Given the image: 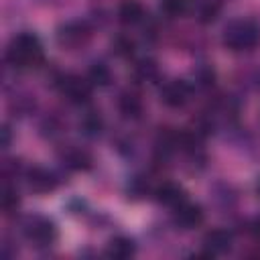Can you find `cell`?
I'll return each instance as SVG.
<instances>
[{"label": "cell", "mask_w": 260, "mask_h": 260, "mask_svg": "<svg viewBox=\"0 0 260 260\" xmlns=\"http://www.w3.org/2000/svg\"><path fill=\"white\" fill-rule=\"evenodd\" d=\"M45 61V45L35 30H18L4 49V63L14 73L41 67Z\"/></svg>", "instance_id": "obj_1"}, {"label": "cell", "mask_w": 260, "mask_h": 260, "mask_svg": "<svg viewBox=\"0 0 260 260\" xmlns=\"http://www.w3.org/2000/svg\"><path fill=\"white\" fill-rule=\"evenodd\" d=\"M221 45L236 55L252 53L260 45V20L252 16L232 18L221 30Z\"/></svg>", "instance_id": "obj_2"}, {"label": "cell", "mask_w": 260, "mask_h": 260, "mask_svg": "<svg viewBox=\"0 0 260 260\" xmlns=\"http://www.w3.org/2000/svg\"><path fill=\"white\" fill-rule=\"evenodd\" d=\"M20 236L30 248L43 252L57 244L59 225L53 217L45 213H28L20 219Z\"/></svg>", "instance_id": "obj_3"}, {"label": "cell", "mask_w": 260, "mask_h": 260, "mask_svg": "<svg viewBox=\"0 0 260 260\" xmlns=\"http://www.w3.org/2000/svg\"><path fill=\"white\" fill-rule=\"evenodd\" d=\"M51 87L73 108H87L91 104L93 85L87 81V77L73 73V71H55L51 75Z\"/></svg>", "instance_id": "obj_4"}, {"label": "cell", "mask_w": 260, "mask_h": 260, "mask_svg": "<svg viewBox=\"0 0 260 260\" xmlns=\"http://www.w3.org/2000/svg\"><path fill=\"white\" fill-rule=\"evenodd\" d=\"M93 32H95V24L89 18H81V16L67 18L55 26V43L63 51H79L89 45Z\"/></svg>", "instance_id": "obj_5"}, {"label": "cell", "mask_w": 260, "mask_h": 260, "mask_svg": "<svg viewBox=\"0 0 260 260\" xmlns=\"http://www.w3.org/2000/svg\"><path fill=\"white\" fill-rule=\"evenodd\" d=\"M22 181L28 191H32L37 195H49L61 187L63 169L61 167L53 169V167H45V165H26Z\"/></svg>", "instance_id": "obj_6"}, {"label": "cell", "mask_w": 260, "mask_h": 260, "mask_svg": "<svg viewBox=\"0 0 260 260\" xmlns=\"http://www.w3.org/2000/svg\"><path fill=\"white\" fill-rule=\"evenodd\" d=\"M197 91L193 89L189 79H181V77H173V79H165L158 85V100L165 108L169 110H183L195 95Z\"/></svg>", "instance_id": "obj_7"}, {"label": "cell", "mask_w": 260, "mask_h": 260, "mask_svg": "<svg viewBox=\"0 0 260 260\" xmlns=\"http://www.w3.org/2000/svg\"><path fill=\"white\" fill-rule=\"evenodd\" d=\"M59 167L69 173H87L93 169V154L81 144H63L59 148Z\"/></svg>", "instance_id": "obj_8"}, {"label": "cell", "mask_w": 260, "mask_h": 260, "mask_svg": "<svg viewBox=\"0 0 260 260\" xmlns=\"http://www.w3.org/2000/svg\"><path fill=\"white\" fill-rule=\"evenodd\" d=\"M171 221L181 232H193L205 223V207L199 201L185 199L179 207L171 211Z\"/></svg>", "instance_id": "obj_9"}, {"label": "cell", "mask_w": 260, "mask_h": 260, "mask_svg": "<svg viewBox=\"0 0 260 260\" xmlns=\"http://www.w3.org/2000/svg\"><path fill=\"white\" fill-rule=\"evenodd\" d=\"M234 244H236L234 232L223 225L209 228L201 238V248H203L205 256H223V254L232 252Z\"/></svg>", "instance_id": "obj_10"}, {"label": "cell", "mask_w": 260, "mask_h": 260, "mask_svg": "<svg viewBox=\"0 0 260 260\" xmlns=\"http://www.w3.org/2000/svg\"><path fill=\"white\" fill-rule=\"evenodd\" d=\"M116 112L120 114L122 120H126L130 124H136L144 118L146 106H144L142 95L136 89L126 87V89L118 91V95H116Z\"/></svg>", "instance_id": "obj_11"}, {"label": "cell", "mask_w": 260, "mask_h": 260, "mask_svg": "<svg viewBox=\"0 0 260 260\" xmlns=\"http://www.w3.org/2000/svg\"><path fill=\"white\" fill-rule=\"evenodd\" d=\"M152 199L160 207H167L169 211H173L185 199H189V195H187V191H185V187L181 183H177V181H160L152 189Z\"/></svg>", "instance_id": "obj_12"}, {"label": "cell", "mask_w": 260, "mask_h": 260, "mask_svg": "<svg viewBox=\"0 0 260 260\" xmlns=\"http://www.w3.org/2000/svg\"><path fill=\"white\" fill-rule=\"evenodd\" d=\"M37 132L47 142H61L67 134V120L59 112H45L37 120Z\"/></svg>", "instance_id": "obj_13"}, {"label": "cell", "mask_w": 260, "mask_h": 260, "mask_svg": "<svg viewBox=\"0 0 260 260\" xmlns=\"http://www.w3.org/2000/svg\"><path fill=\"white\" fill-rule=\"evenodd\" d=\"M77 132L85 140H98L106 132V118L95 108H83L79 120H77Z\"/></svg>", "instance_id": "obj_14"}, {"label": "cell", "mask_w": 260, "mask_h": 260, "mask_svg": "<svg viewBox=\"0 0 260 260\" xmlns=\"http://www.w3.org/2000/svg\"><path fill=\"white\" fill-rule=\"evenodd\" d=\"M116 20L122 26H142L148 20V12L140 0H122L116 8Z\"/></svg>", "instance_id": "obj_15"}, {"label": "cell", "mask_w": 260, "mask_h": 260, "mask_svg": "<svg viewBox=\"0 0 260 260\" xmlns=\"http://www.w3.org/2000/svg\"><path fill=\"white\" fill-rule=\"evenodd\" d=\"M136 252H138V244L128 234H114L108 240L106 250H104V254L110 260H130L136 256Z\"/></svg>", "instance_id": "obj_16"}, {"label": "cell", "mask_w": 260, "mask_h": 260, "mask_svg": "<svg viewBox=\"0 0 260 260\" xmlns=\"http://www.w3.org/2000/svg\"><path fill=\"white\" fill-rule=\"evenodd\" d=\"M238 189L230 181H215L209 189V197L219 211H234L238 207Z\"/></svg>", "instance_id": "obj_17"}, {"label": "cell", "mask_w": 260, "mask_h": 260, "mask_svg": "<svg viewBox=\"0 0 260 260\" xmlns=\"http://www.w3.org/2000/svg\"><path fill=\"white\" fill-rule=\"evenodd\" d=\"M37 98L35 93L30 91H24V89H14V93L8 98V112L16 118V120H22V118H30L37 114Z\"/></svg>", "instance_id": "obj_18"}, {"label": "cell", "mask_w": 260, "mask_h": 260, "mask_svg": "<svg viewBox=\"0 0 260 260\" xmlns=\"http://www.w3.org/2000/svg\"><path fill=\"white\" fill-rule=\"evenodd\" d=\"M189 81H191L195 91H201V93L211 91L215 87V83H217V69L211 63H207V61H199L191 69Z\"/></svg>", "instance_id": "obj_19"}, {"label": "cell", "mask_w": 260, "mask_h": 260, "mask_svg": "<svg viewBox=\"0 0 260 260\" xmlns=\"http://www.w3.org/2000/svg\"><path fill=\"white\" fill-rule=\"evenodd\" d=\"M132 79L140 85L160 81V65L154 57H140L132 63Z\"/></svg>", "instance_id": "obj_20"}, {"label": "cell", "mask_w": 260, "mask_h": 260, "mask_svg": "<svg viewBox=\"0 0 260 260\" xmlns=\"http://www.w3.org/2000/svg\"><path fill=\"white\" fill-rule=\"evenodd\" d=\"M152 189L154 185L146 173H134L124 183V195L130 201H142L146 197H152Z\"/></svg>", "instance_id": "obj_21"}, {"label": "cell", "mask_w": 260, "mask_h": 260, "mask_svg": "<svg viewBox=\"0 0 260 260\" xmlns=\"http://www.w3.org/2000/svg\"><path fill=\"white\" fill-rule=\"evenodd\" d=\"M85 77L93 85V89H108L114 85V71L104 59H93L87 65Z\"/></svg>", "instance_id": "obj_22"}, {"label": "cell", "mask_w": 260, "mask_h": 260, "mask_svg": "<svg viewBox=\"0 0 260 260\" xmlns=\"http://www.w3.org/2000/svg\"><path fill=\"white\" fill-rule=\"evenodd\" d=\"M108 49L110 53L116 57V59H122V61H128L136 55V41L128 35V32H116L110 43H108Z\"/></svg>", "instance_id": "obj_23"}, {"label": "cell", "mask_w": 260, "mask_h": 260, "mask_svg": "<svg viewBox=\"0 0 260 260\" xmlns=\"http://www.w3.org/2000/svg\"><path fill=\"white\" fill-rule=\"evenodd\" d=\"M0 205H2V213L6 217H14L20 211L22 205V197L16 189V183L10 181H2V197H0Z\"/></svg>", "instance_id": "obj_24"}, {"label": "cell", "mask_w": 260, "mask_h": 260, "mask_svg": "<svg viewBox=\"0 0 260 260\" xmlns=\"http://www.w3.org/2000/svg\"><path fill=\"white\" fill-rule=\"evenodd\" d=\"M221 10H223L221 0H203L197 6V14H195L197 22L199 24H213L221 16Z\"/></svg>", "instance_id": "obj_25"}, {"label": "cell", "mask_w": 260, "mask_h": 260, "mask_svg": "<svg viewBox=\"0 0 260 260\" xmlns=\"http://www.w3.org/2000/svg\"><path fill=\"white\" fill-rule=\"evenodd\" d=\"M191 2L193 0H160L158 10L165 18H181L191 10Z\"/></svg>", "instance_id": "obj_26"}, {"label": "cell", "mask_w": 260, "mask_h": 260, "mask_svg": "<svg viewBox=\"0 0 260 260\" xmlns=\"http://www.w3.org/2000/svg\"><path fill=\"white\" fill-rule=\"evenodd\" d=\"M0 146L2 150H8L12 146V128L8 122L2 124V130H0Z\"/></svg>", "instance_id": "obj_27"}, {"label": "cell", "mask_w": 260, "mask_h": 260, "mask_svg": "<svg viewBox=\"0 0 260 260\" xmlns=\"http://www.w3.org/2000/svg\"><path fill=\"white\" fill-rule=\"evenodd\" d=\"M248 232L252 234V238L260 244V215L258 217H254L252 221H250V225H248Z\"/></svg>", "instance_id": "obj_28"}, {"label": "cell", "mask_w": 260, "mask_h": 260, "mask_svg": "<svg viewBox=\"0 0 260 260\" xmlns=\"http://www.w3.org/2000/svg\"><path fill=\"white\" fill-rule=\"evenodd\" d=\"M250 79H252V83H254V87H258L260 89V69H256L252 75H250Z\"/></svg>", "instance_id": "obj_29"}, {"label": "cell", "mask_w": 260, "mask_h": 260, "mask_svg": "<svg viewBox=\"0 0 260 260\" xmlns=\"http://www.w3.org/2000/svg\"><path fill=\"white\" fill-rule=\"evenodd\" d=\"M254 193L260 197V175L256 177V181H254Z\"/></svg>", "instance_id": "obj_30"}]
</instances>
